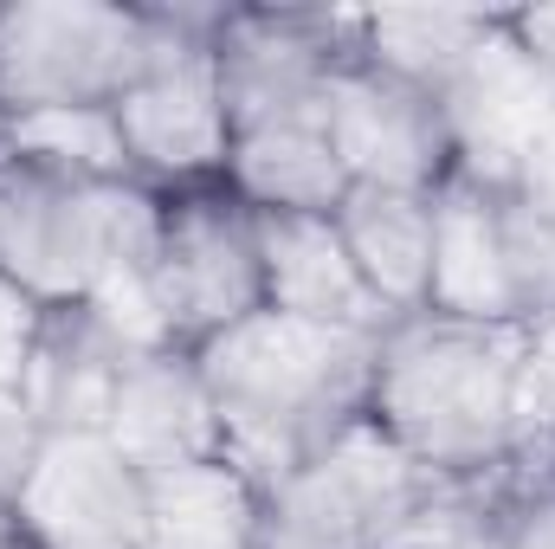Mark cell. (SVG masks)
Masks as SVG:
<instances>
[{"mask_svg":"<svg viewBox=\"0 0 555 549\" xmlns=\"http://www.w3.org/2000/svg\"><path fill=\"white\" fill-rule=\"evenodd\" d=\"M162 194L130 175H59L0 155V278L39 310H78L155 253Z\"/></svg>","mask_w":555,"mask_h":549,"instance_id":"obj_3","label":"cell"},{"mask_svg":"<svg viewBox=\"0 0 555 549\" xmlns=\"http://www.w3.org/2000/svg\"><path fill=\"white\" fill-rule=\"evenodd\" d=\"M142 284L181 349H201L220 330L246 323L253 310H266L259 214L227 181L162 194V227Z\"/></svg>","mask_w":555,"mask_h":549,"instance_id":"obj_7","label":"cell"},{"mask_svg":"<svg viewBox=\"0 0 555 549\" xmlns=\"http://www.w3.org/2000/svg\"><path fill=\"white\" fill-rule=\"evenodd\" d=\"M175 46L142 72L137 85L111 104L130 175L155 194L175 188H207L227 175V149H233V117L220 98V72H214V20L220 13H181Z\"/></svg>","mask_w":555,"mask_h":549,"instance_id":"obj_8","label":"cell"},{"mask_svg":"<svg viewBox=\"0 0 555 549\" xmlns=\"http://www.w3.org/2000/svg\"><path fill=\"white\" fill-rule=\"evenodd\" d=\"M142 549H266V485L233 459H194L149 478Z\"/></svg>","mask_w":555,"mask_h":549,"instance_id":"obj_17","label":"cell"},{"mask_svg":"<svg viewBox=\"0 0 555 549\" xmlns=\"http://www.w3.org/2000/svg\"><path fill=\"white\" fill-rule=\"evenodd\" d=\"M382 330L304 323L284 310H253L246 323L201 343V375L220 413V459L278 485L291 465L323 452L343 426L369 413Z\"/></svg>","mask_w":555,"mask_h":549,"instance_id":"obj_1","label":"cell"},{"mask_svg":"<svg viewBox=\"0 0 555 549\" xmlns=\"http://www.w3.org/2000/svg\"><path fill=\"white\" fill-rule=\"evenodd\" d=\"M504 26L524 39V52H530L537 65H550V72H555V7H524V13H504Z\"/></svg>","mask_w":555,"mask_h":549,"instance_id":"obj_25","label":"cell"},{"mask_svg":"<svg viewBox=\"0 0 555 549\" xmlns=\"http://www.w3.org/2000/svg\"><path fill=\"white\" fill-rule=\"evenodd\" d=\"M439 111H446V137H452L459 175L511 188L524 149L543 137V124L555 117V72L524 52V39L498 13V26L485 33V46L439 91Z\"/></svg>","mask_w":555,"mask_h":549,"instance_id":"obj_12","label":"cell"},{"mask_svg":"<svg viewBox=\"0 0 555 549\" xmlns=\"http://www.w3.org/2000/svg\"><path fill=\"white\" fill-rule=\"evenodd\" d=\"M259 259H266V310L336 323V330H388L395 317L369 297L336 214H259Z\"/></svg>","mask_w":555,"mask_h":549,"instance_id":"obj_14","label":"cell"},{"mask_svg":"<svg viewBox=\"0 0 555 549\" xmlns=\"http://www.w3.org/2000/svg\"><path fill=\"white\" fill-rule=\"evenodd\" d=\"M426 310L485 330H537L555 317V227L504 181L452 175L433 201Z\"/></svg>","mask_w":555,"mask_h":549,"instance_id":"obj_5","label":"cell"},{"mask_svg":"<svg viewBox=\"0 0 555 549\" xmlns=\"http://www.w3.org/2000/svg\"><path fill=\"white\" fill-rule=\"evenodd\" d=\"M498 531L491 549H555V439H524L498 472Z\"/></svg>","mask_w":555,"mask_h":549,"instance_id":"obj_21","label":"cell"},{"mask_svg":"<svg viewBox=\"0 0 555 549\" xmlns=\"http://www.w3.org/2000/svg\"><path fill=\"white\" fill-rule=\"evenodd\" d=\"M124 362L130 356L85 310H46V330H39V349L26 362L20 395L33 401L46 433H59V426H104L111 382H117Z\"/></svg>","mask_w":555,"mask_h":549,"instance_id":"obj_18","label":"cell"},{"mask_svg":"<svg viewBox=\"0 0 555 549\" xmlns=\"http://www.w3.org/2000/svg\"><path fill=\"white\" fill-rule=\"evenodd\" d=\"M175 7L13 0L0 7V117L117 104L175 46Z\"/></svg>","mask_w":555,"mask_h":549,"instance_id":"obj_4","label":"cell"},{"mask_svg":"<svg viewBox=\"0 0 555 549\" xmlns=\"http://www.w3.org/2000/svg\"><path fill=\"white\" fill-rule=\"evenodd\" d=\"M39 439H46V426H39L33 401L20 388H0V505H13V491L26 485V472L39 459Z\"/></svg>","mask_w":555,"mask_h":549,"instance_id":"obj_22","label":"cell"},{"mask_svg":"<svg viewBox=\"0 0 555 549\" xmlns=\"http://www.w3.org/2000/svg\"><path fill=\"white\" fill-rule=\"evenodd\" d=\"M142 478L194 465V459H220V413L207 395L201 356L194 349H142L117 369L111 382V408L98 426Z\"/></svg>","mask_w":555,"mask_h":549,"instance_id":"obj_13","label":"cell"},{"mask_svg":"<svg viewBox=\"0 0 555 549\" xmlns=\"http://www.w3.org/2000/svg\"><path fill=\"white\" fill-rule=\"evenodd\" d=\"M142 505L149 478L98 426L46 433L13 491V518L33 549H142Z\"/></svg>","mask_w":555,"mask_h":549,"instance_id":"obj_10","label":"cell"},{"mask_svg":"<svg viewBox=\"0 0 555 549\" xmlns=\"http://www.w3.org/2000/svg\"><path fill=\"white\" fill-rule=\"evenodd\" d=\"M439 194H408V188H349L336 201V233L356 259V272L369 284V297L388 317H414L426 310L433 291V214Z\"/></svg>","mask_w":555,"mask_h":549,"instance_id":"obj_16","label":"cell"},{"mask_svg":"<svg viewBox=\"0 0 555 549\" xmlns=\"http://www.w3.org/2000/svg\"><path fill=\"white\" fill-rule=\"evenodd\" d=\"M491 26L498 13H472V7H382V13H356V59L439 98Z\"/></svg>","mask_w":555,"mask_h":549,"instance_id":"obj_19","label":"cell"},{"mask_svg":"<svg viewBox=\"0 0 555 549\" xmlns=\"http://www.w3.org/2000/svg\"><path fill=\"white\" fill-rule=\"evenodd\" d=\"M0 155L7 162H33V168H59V175H130L124 130H117V111L111 104L0 117Z\"/></svg>","mask_w":555,"mask_h":549,"instance_id":"obj_20","label":"cell"},{"mask_svg":"<svg viewBox=\"0 0 555 549\" xmlns=\"http://www.w3.org/2000/svg\"><path fill=\"white\" fill-rule=\"evenodd\" d=\"M511 188H517V194H524V201H530V207L555 227V117L543 124V137L524 149V162H517Z\"/></svg>","mask_w":555,"mask_h":549,"instance_id":"obj_24","label":"cell"},{"mask_svg":"<svg viewBox=\"0 0 555 549\" xmlns=\"http://www.w3.org/2000/svg\"><path fill=\"white\" fill-rule=\"evenodd\" d=\"M433 472L369 420L343 426L323 452L266 485V549H401Z\"/></svg>","mask_w":555,"mask_h":549,"instance_id":"obj_6","label":"cell"},{"mask_svg":"<svg viewBox=\"0 0 555 549\" xmlns=\"http://www.w3.org/2000/svg\"><path fill=\"white\" fill-rule=\"evenodd\" d=\"M349 52H356V13L227 7L214 20V72L233 130L323 104V85Z\"/></svg>","mask_w":555,"mask_h":549,"instance_id":"obj_11","label":"cell"},{"mask_svg":"<svg viewBox=\"0 0 555 549\" xmlns=\"http://www.w3.org/2000/svg\"><path fill=\"white\" fill-rule=\"evenodd\" d=\"M323 130L336 142V162H343L349 188L439 194L459 175L439 98L408 85V78H388V72L362 65L356 52L323 85Z\"/></svg>","mask_w":555,"mask_h":549,"instance_id":"obj_9","label":"cell"},{"mask_svg":"<svg viewBox=\"0 0 555 549\" xmlns=\"http://www.w3.org/2000/svg\"><path fill=\"white\" fill-rule=\"evenodd\" d=\"M220 181L253 214H336V201L349 194V175L336 162V142L323 130V104L240 124Z\"/></svg>","mask_w":555,"mask_h":549,"instance_id":"obj_15","label":"cell"},{"mask_svg":"<svg viewBox=\"0 0 555 549\" xmlns=\"http://www.w3.org/2000/svg\"><path fill=\"white\" fill-rule=\"evenodd\" d=\"M39 330H46V310L0 278V388H20L26 382V362L39 349Z\"/></svg>","mask_w":555,"mask_h":549,"instance_id":"obj_23","label":"cell"},{"mask_svg":"<svg viewBox=\"0 0 555 549\" xmlns=\"http://www.w3.org/2000/svg\"><path fill=\"white\" fill-rule=\"evenodd\" d=\"M0 549H33L26 531H20V518H13V505H0Z\"/></svg>","mask_w":555,"mask_h":549,"instance_id":"obj_26","label":"cell"},{"mask_svg":"<svg viewBox=\"0 0 555 549\" xmlns=\"http://www.w3.org/2000/svg\"><path fill=\"white\" fill-rule=\"evenodd\" d=\"M369 426H382L420 472L485 478L524 446V330L452 317H395L375 336Z\"/></svg>","mask_w":555,"mask_h":549,"instance_id":"obj_2","label":"cell"}]
</instances>
